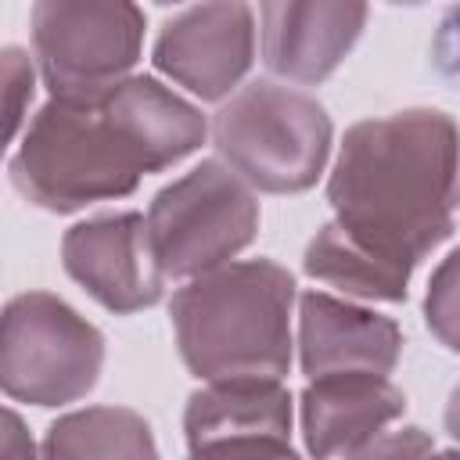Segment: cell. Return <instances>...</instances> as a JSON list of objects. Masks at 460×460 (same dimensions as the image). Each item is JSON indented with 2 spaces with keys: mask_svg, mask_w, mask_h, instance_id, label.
Returning <instances> with one entry per match:
<instances>
[{
  "mask_svg": "<svg viewBox=\"0 0 460 460\" xmlns=\"http://www.w3.org/2000/svg\"><path fill=\"white\" fill-rule=\"evenodd\" d=\"M205 115L151 75H122L101 93L50 97L11 158L18 194L47 212L126 198L140 176L201 147Z\"/></svg>",
  "mask_w": 460,
  "mask_h": 460,
  "instance_id": "6da1fadb",
  "label": "cell"
},
{
  "mask_svg": "<svg viewBox=\"0 0 460 460\" xmlns=\"http://www.w3.org/2000/svg\"><path fill=\"white\" fill-rule=\"evenodd\" d=\"M327 201L345 237L413 277L453 234L456 122L438 108L356 122L338 147Z\"/></svg>",
  "mask_w": 460,
  "mask_h": 460,
  "instance_id": "7a4b0ae2",
  "label": "cell"
},
{
  "mask_svg": "<svg viewBox=\"0 0 460 460\" xmlns=\"http://www.w3.org/2000/svg\"><path fill=\"white\" fill-rule=\"evenodd\" d=\"M291 305L295 277L273 259L223 262L190 277L169 305L183 367L201 381L284 377Z\"/></svg>",
  "mask_w": 460,
  "mask_h": 460,
  "instance_id": "3957f363",
  "label": "cell"
},
{
  "mask_svg": "<svg viewBox=\"0 0 460 460\" xmlns=\"http://www.w3.org/2000/svg\"><path fill=\"white\" fill-rule=\"evenodd\" d=\"M212 144L226 169L266 194L309 190L331 155V119L302 90L255 79L230 93L212 119Z\"/></svg>",
  "mask_w": 460,
  "mask_h": 460,
  "instance_id": "277c9868",
  "label": "cell"
},
{
  "mask_svg": "<svg viewBox=\"0 0 460 460\" xmlns=\"http://www.w3.org/2000/svg\"><path fill=\"white\" fill-rule=\"evenodd\" d=\"M104 367V334L50 291L14 295L0 309V392L29 406L83 399Z\"/></svg>",
  "mask_w": 460,
  "mask_h": 460,
  "instance_id": "5b68a950",
  "label": "cell"
},
{
  "mask_svg": "<svg viewBox=\"0 0 460 460\" xmlns=\"http://www.w3.org/2000/svg\"><path fill=\"white\" fill-rule=\"evenodd\" d=\"M144 223L162 277L190 280L255 241L259 201L234 169L208 158L162 187Z\"/></svg>",
  "mask_w": 460,
  "mask_h": 460,
  "instance_id": "8992f818",
  "label": "cell"
},
{
  "mask_svg": "<svg viewBox=\"0 0 460 460\" xmlns=\"http://www.w3.org/2000/svg\"><path fill=\"white\" fill-rule=\"evenodd\" d=\"M137 0H36L32 54L50 97H86L119 83L140 58Z\"/></svg>",
  "mask_w": 460,
  "mask_h": 460,
  "instance_id": "52a82bcc",
  "label": "cell"
},
{
  "mask_svg": "<svg viewBox=\"0 0 460 460\" xmlns=\"http://www.w3.org/2000/svg\"><path fill=\"white\" fill-rule=\"evenodd\" d=\"M255 22L248 0H198L155 40V68L201 101L226 97L252 68Z\"/></svg>",
  "mask_w": 460,
  "mask_h": 460,
  "instance_id": "ba28073f",
  "label": "cell"
},
{
  "mask_svg": "<svg viewBox=\"0 0 460 460\" xmlns=\"http://www.w3.org/2000/svg\"><path fill=\"white\" fill-rule=\"evenodd\" d=\"M61 262L108 313H137L162 298L165 277L155 262L147 223L137 212L75 223L61 241Z\"/></svg>",
  "mask_w": 460,
  "mask_h": 460,
  "instance_id": "9c48e42d",
  "label": "cell"
},
{
  "mask_svg": "<svg viewBox=\"0 0 460 460\" xmlns=\"http://www.w3.org/2000/svg\"><path fill=\"white\" fill-rule=\"evenodd\" d=\"M183 435L190 453L291 456V395L280 377L205 381V388L187 399Z\"/></svg>",
  "mask_w": 460,
  "mask_h": 460,
  "instance_id": "30bf717a",
  "label": "cell"
},
{
  "mask_svg": "<svg viewBox=\"0 0 460 460\" xmlns=\"http://www.w3.org/2000/svg\"><path fill=\"white\" fill-rule=\"evenodd\" d=\"M262 61L288 83H323L356 47L367 0H259Z\"/></svg>",
  "mask_w": 460,
  "mask_h": 460,
  "instance_id": "8fae6325",
  "label": "cell"
},
{
  "mask_svg": "<svg viewBox=\"0 0 460 460\" xmlns=\"http://www.w3.org/2000/svg\"><path fill=\"white\" fill-rule=\"evenodd\" d=\"M298 356L305 377L367 370L392 374L402 356V331L392 316L352 305L327 291L298 298Z\"/></svg>",
  "mask_w": 460,
  "mask_h": 460,
  "instance_id": "7c38bea8",
  "label": "cell"
},
{
  "mask_svg": "<svg viewBox=\"0 0 460 460\" xmlns=\"http://www.w3.org/2000/svg\"><path fill=\"white\" fill-rule=\"evenodd\" d=\"M406 395L388 374L341 370L309 377L302 392V435L313 456H359L395 417H402Z\"/></svg>",
  "mask_w": 460,
  "mask_h": 460,
  "instance_id": "4fadbf2b",
  "label": "cell"
},
{
  "mask_svg": "<svg viewBox=\"0 0 460 460\" xmlns=\"http://www.w3.org/2000/svg\"><path fill=\"white\" fill-rule=\"evenodd\" d=\"M302 266L313 280L331 284L352 298H367V302H406V288H410V273L381 262L377 255H370L367 248H359L352 237H345L338 230V223L331 219L327 226L316 230V237L305 244Z\"/></svg>",
  "mask_w": 460,
  "mask_h": 460,
  "instance_id": "5bb4252c",
  "label": "cell"
},
{
  "mask_svg": "<svg viewBox=\"0 0 460 460\" xmlns=\"http://www.w3.org/2000/svg\"><path fill=\"white\" fill-rule=\"evenodd\" d=\"M43 453L61 460H83V456L137 460V456H155L158 446L140 413L122 406H90L54 420L47 431Z\"/></svg>",
  "mask_w": 460,
  "mask_h": 460,
  "instance_id": "9a60e30c",
  "label": "cell"
},
{
  "mask_svg": "<svg viewBox=\"0 0 460 460\" xmlns=\"http://www.w3.org/2000/svg\"><path fill=\"white\" fill-rule=\"evenodd\" d=\"M32 93H36V68L29 50L0 47V158L14 140V133L22 129Z\"/></svg>",
  "mask_w": 460,
  "mask_h": 460,
  "instance_id": "2e32d148",
  "label": "cell"
},
{
  "mask_svg": "<svg viewBox=\"0 0 460 460\" xmlns=\"http://www.w3.org/2000/svg\"><path fill=\"white\" fill-rule=\"evenodd\" d=\"M456 252H449L442 259V266L435 270L431 284H428V298H424V316L428 327L435 331V338L446 349H456V323H460V302H456Z\"/></svg>",
  "mask_w": 460,
  "mask_h": 460,
  "instance_id": "e0dca14e",
  "label": "cell"
},
{
  "mask_svg": "<svg viewBox=\"0 0 460 460\" xmlns=\"http://www.w3.org/2000/svg\"><path fill=\"white\" fill-rule=\"evenodd\" d=\"M431 438L420 431V428H402V431H381L377 438H370L363 446L359 456H388V453H402V456H413V453H431Z\"/></svg>",
  "mask_w": 460,
  "mask_h": 460,
  "instance_id": "ac0fdd59",
  "label": "cell"
},
{
  "mask_svg": "<svg viewBox=\"0 0 460 460\" xmlns=\"http://www.w3.org/2000/svg\"><path fill=\"white\" fill-rule=\"evenodd\" d=\"M32 453H36V446H32L22 417L0 406V456H32Z\"/></svg>",
  "mask_w": 460,
  "mask_h": 460,
  "instance_id": "d6986e66",
  "label": "cell"
},
{
  "mask_svg": "<svg viewBox=\"0 0 460 460\" xmlns=\"http://www.w3.org/2000/svg\"><path fill=\"white\" fill-rule=\"evenodd\" d=\"M392 4H420V0H392Z\"/></svg>",
  "mask_w": 460,
  "mask_h": 460,
  "instance_id": "ffe728a7",
  "label": "cell"
},
{
  "mask_svg": "<svg viewBox=\"0 0 460 460\" xmlns=\"http://www.w3.org/2000/svg\"><path fill=\"white\" fill-rule=\"evenodd\" d=\"M158 4H180V0H158Z\"/></svg>",
  "mask_w": 460,
  "mask_h": 460,
  "instance_id": "44dd1931",
  "label": "cell"
}]
</instances>
